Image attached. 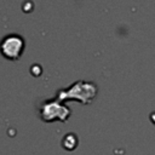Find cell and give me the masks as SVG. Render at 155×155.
<instances>
[{
    "label": "cell",
    "instance_id": "6da1fadb",
    "mask_svg": "<svg viewBox=\"0 0 155 155\" xmlns=\"http://www.w3.org/2000/svg\"><path fill=\"white\" fill-rule=\"evenodd\" d=\"M24 50V40L17 34L5 36L0 42V51L2 56L8 59H17Z\"/></svg>",
    "mask_w": 155,
    "mask_h": 155
},
{
    "label": "cell",
    "instance_id": "7a4b0ae2",
    "mask_svg": "<svg viewBox=\"0 0 155 155\" xmlns=\"http://www.w3.org/2000/svg\"><path fill=\"white\" fill-rule=\"evenodd\" d=\"M52 115H54V119L58 117L61 120H65L67 116L69 115V110L62 105L56 104V103H53L52 107H51V104L45 105V111H42V117L48 120V116H51L50 120H52V117H53Z\"/></svg>",
    "mask_w": 155,
    "mask_h": 155
}]
</instances>
